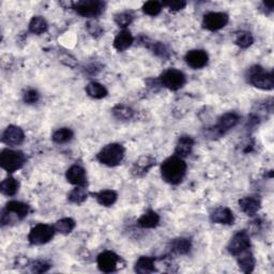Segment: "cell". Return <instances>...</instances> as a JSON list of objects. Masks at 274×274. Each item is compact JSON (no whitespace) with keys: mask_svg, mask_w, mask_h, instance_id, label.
Segmentation results:
<instances>
[{"mask_svg":"<svg viewBox=\"0 0 274 274\" xmlns=\"http://www.w3.org/2000/svg\"><path fill=\"white\" fill-rule=\"evenodd\" d=\"M210 220L214 224L223 225H233L235 222V216L231 209L226 207H221L215 209L210 215Z\"/></svg>","mask_w":274,"mask_h":274,"instance_id":"14","label":"cell"},{"mask_svg":"<svg viewBox=\"0 0 274 274\" xmlns=\"http://www.w3.org/2000/svg\"><path fill=\"white\" fill-rule=\"evenodd\" d=\"M208 54L203 50H192L187 53L186 61L193 69H202L208 63Z\"/></svg>","mask_w":274,"mask_h":274,"instance_id":"11","label":"cell"},{"mask_svg":"<svg viewBox=\"0 0 274 274\" xmlns=\"http://www.w3.org/2000/svg\"><path fill=\"white\" fill-rule=\"evenodd\" d=\"M239 120H240V117L238 114L227 113L218 118V121L215 126L223 134H225L227 131H230L231 129H233V127H235L237 123L239 122Z\"/></svg>","mask_w":274,"mask_h":274,"instance_id":"16","label":"cell"},{"mask_svg":"<svg viewBox=\"0 0 274 274\" xmlns=\"http://www.w3.org/2000/svg\"><path fill=\"white\" fill-rule=\"evenodd\" d=\"M134 42V38L129 30H122L117 34L114 40V48L118 52H124L129 49Z\"/></svg>","mask_w":274,"mask_h":274,"instance_id":"20","label":"cell"},{"mask_svg":"<svg viewBox=\"0 0 274 274\" xmlns=\"http://www.w3.org/2000/svg\"><path fill=\"white\" fill-rule=\"evenodd\" d=\"M48 22L42 16H33L29 23V31L33 34H42L48 30Z\"/></svg>","mask_w":274,"mask_h":274,"instance_id":"26","label":"cell"},{"mask_svg":"<svg viewBox=\"0 0 274 274\" xmlns=\"http://www.w3.org/2000/svg\"><path fill=\"white\" fill-rule=\"evenodd\" d=\"M143 43H145V47L150 49L153 52V54H155L157 56H159L161 58H167L169 56V51L163 43L153 42V41L149 42L147 39H145L143 41Z\"/></svg>","mask_w":274,"mask_h":274,"instance_id":"29","label":"cell"},{"mask_svg":"<svg viewBox=\"0 0 274 274\" xmlns=\"http://www.w3.org/2000/svg\"><path fill=\"white\" fill-rule=\"evenodd\" d=\"M143 11L150 16H157L162 11V4L159 2H147L143 6Z\"/></svg>","mask_w":274,"mask_h":274,"instance_id":"36","label":"cell"},{"mask_svg":"<svg viewBox=\"0 0 274 274\" xmlns=\"http://www.w3.org/2000/svg\"><path fill=\"white\" fill-rule=\"evenodd\" d=\"M5 210L9 213L15 214L18 220H24V218L28 215L30 209H29V206L25 203L12 200V202H9L7 204Z\"/></svg>","mask_w":274,"mask_h":274,"instance_id":"19","label":"cell"},{"mask_svg":"<svg viewBox=\"0 0 274 274\" xmlns=\"http://www.w3.org/2000/svg\"><path fill=\"white\" fill-rule=\"evenodd\" d=\"M40 99V95L36 90L34 89H28L25 91V94L23 96V100L24 102L27 104H34L39 101Z\"/></svg>","mask_w":274,"mask_h":274,"instance_id":"37","label":"cell"},{"mask_svg":"<svg viewBox=\"0 0 274 274\" xmlns=\"http://www.w3.org/2000/svg\"><path fill=\"white\" fill-rule=\"evenodd\" d=\"M230 17L223 12H210L204 16V28L210 31H217L228 24Z\"/></svg>","mask_w":274,"mask_h":274,"instance_id":"10","label":"cell"},{"mask_svg":"<svg viewBox=\"0 0 274 274\" xmlns=\"http://www.w3.org/2000/svg\"><path fill=\"white\" fill-rule=\"evenodd\" d=\"M122 259L118 255L111 251H105L98 256V267L102 272L112 273L117 271L120 267Z\"/></svg>","mask_w":274,"mask_h":274,"instance_id":"8","label":"cell"},{"mask_svg":"<svg viewBox=\"0 0 274 274\" xmlns=\"http://www.w3.org/2000/svg\"><path fill=\"white\" fill-rule=\"evenodd\" d=\"M67 180L71 185L76 187H86L87 186V176L86 170L79 165L71 166L66 173Z\"/></svg>","mask_w":274,"mask_h":274,"instance_id":"13","label":"cell"},{"mask_svg":"<svg viewBox=\"0 0 274 274\" xmlns=\"http://www.w3.org/2000/svg\"><path fill=\"white\" fill-rule=\"evenodd\" d=\"M160 84L169 90L177 91L186 84V75L179 70L168 69L160 76Z\"/></svg>","mask_w":274,"mask_h":274,"instance_id":"7","label":"cell"},{"mask_svg":"<svg viewBox=\"0 0 274 274\" xmlns=\"http://www.w3.org/2000/svg\"><path fill=\"white\" fill-rule=\"evenodd\" d=\"M154 165L155 160L153 158L149 157V155H144V157L139 159V161H136L133 166L132 172L136 177H142L145 173H147L148 170L151 169V167H153Z\"/></svg>","mask_w":274,"mask_h":274,"instance_id":"17","label":"cell"},{"mask_svg":"<svg viewBox=\"0 0 274 274\" xmlns=\"http://www.w3.org/2000/svg\"><path fill=\"white\" fill-rule=\"evenodd\" d=\"M96 198L98 200V203L101 206L111 207L116 203L118 195L113 190H104L96 194Z\"/></svg>","mask_w":274,"mask_h":274,"instance_id":"24","label":"cell"},{"mask_svg":"<svg viewBox=\"0 0 274 274\" xmlns=\"http://www.w3.org/2000/svg\"><path fill=\"white\" fill-rule=\"evenodd\" d=\"M18 188H20V184L18 181L12 177L6 178L3 182L2 186H0V190H2V193L6 196H13L17 193Z\"/></svg>","mask_w":274,"mask_h":274,"instance_id":"27","label":"cell"},{"mask_svg":"<svg viewBox=\"0 0 274 274\" xmlns=\"http://www.w3.org/2000/svg\"><path fill=\"white\" fill-rule=\"evenodd\" d=\"M25 140V134L20 126L9 125L3 133V142L6 145L18 146Z\"/></svg>","mask_w":274,"mask_h":274,"instance_id":"12","label":"cell"},{"mask_svg":"<svg viewBox=\"0 0 274 274\" xmlns=\"http://www.w3.org/2000/svg\"><path fill=\"white\" fill-rule=\"evenodd\" d=\"M114 116L119 120H130L134 115L133 109L123 104H118L113 108Z\"/></svg>","mask_w":274,"mask_h":274,"instance_id":"32","label":"cell"},{"mask_svg":"<svg viewBox=\"0 0 274 274\" xmlns=\"http://www.w3.org/2000/svg\"><path fill=\"white\" fill-rule=\"evenodd\" d=\"M133 20L134 14L132 11H124L115 15V23L119 27H121V28H125V27L131 25Z\"/></svg>","mask_w":274,"mask_h":274,"instance_id":"35","label":"cell"},{"mask_svg":"<svg viewBox=\"0 0 274 274\" xmlns=\"http://www.w3.org/2000/svg\"><path fill=\"white\" fill-rule=\"evenodd\" d=\"M26 162V157L22 151L5 149L0 154V165L8 172H14L21 169Z\"/></svg>","mask_w":274,"mask_h":274,"instance_id":"4","label":"cell"},{"mask_svg":"<svg viewBox=\"0 0 274 274\" xmlns=\"http://www.w3.org/2000/svg\"><path fill=\"white\" fill-rule=\"evenodd\" d=\"M54 226L48 224H38L31 228L28 235V240L32 245H42L50 242L55 235Z\"/></svg>","mask_w":274,"mask_h":274,"instance_id":"6","label":"cell"},{"mask_svg":"<svg viewBox=\"0 0 274 274\" xmlns=\"http://www.w3.org/2000/svg\"><path fill=\"white\" fill-rule=\"evenodd\" d=\"M155 271L154 259L148 256H142L135 263V272L141 274H148Z\"/></svg>","mask_w":274,"mask_h":274,"instance_id":"25","label":"cell"},{"mask_svg":"<svg viewBox=\"0 0 274 274\" xmlns=\"http://www.w3.org/2000/svg\"><path fill=\"white\" fill-rule=\"evenodd\" d=\"M161 173L163 180L167 184L172 186L179 185L187 173V164L182 158L172 155L163 162Z\"/></svg>","mask_w":274,"mask_h":274,"instance_id":"1","label":"cell"},{"mask_svg":"<svg viewBox=\"0 0 274 274\" xmlns=\"http://www.w3.org/2000/svg\"><path fill=\"white\" fill-rule=\"evenodd\" d=\"M68 198H69L70 202L73 204H76V205L83 204L87 199L86 189L84 187H77L76 189L70 192Z\"/></svg>","mask_w":274,"mask_h":274,"instance_id":"34","label":"cell"},{"mask_svg":"<svg viewBox=\"0 0 274 274\" xmlns=\"http://www.w3.org/2000/svg\"><path fill=\"white\" fill-rule=\"evenodd\" d=\"M105 4L98 0H83L73 4V9L81 16L95 18L101 15L104 11Z\"/></svg>","mask_w":274,"mask_h":274,"instance_id":"5","label":"cell"},{"mask_svg":"<svg viewBox=\"0 0 274 274\" xmlns=\"http://www.w3.org/2000/svg\"><path fill=\"white\" fill-rule=\"evenodd\" d=\"M73 136H74V133H73L71 129L62 127V129L57 130L53 134V141L56 144H67L70 141H72Z\"/></svg>","mask_w":274,"mask_h":274,"instance_id":"33","label":"cell"},{"mask_svg":"<svg viewBox=\"0 0 274 274\" xmlns=\"http://www.w3.org/2000/svg\"><path fill=\"white\" fill-rule=\"evenodd\" d=\"M194 147V140L191 136L184 135L178 140L176 146V155L179 158H186L191 154L192 149Z\"/></svg>","mask_w":274,"mask_h":274,"instance_id":"18","label":"cell"},{"mask_svg":"<svg viewBox=\"0 0 274 274\" xmlns=\"http://www.w3.org/2000/svg\"><path fill=\"white\" fill-rule=\"evenodd\" d=\"M261 206L260 199L256 196H248V197H243L239 200V207L242 210V212H244L246 215L253 216L256 214Z\"/></svg>","mask_w":274,"mask_h":274,"instance_id":"15","label":"cell"},{"mask_svg":"<svg viewBox=\"0 0 274 274\" xmlns=\"http://www.w3.org/2000/svg\"><path fill=\"white\" fill-rule=\"evenodd\" d=\"M125 150L120 144H109L100 151L97 155V159L100 163L106 166L114 167L119 165L124 158Z\"/></svg>","mask_w":274,"mask_h":274,"instance_id":"2","label":"cell"},{"mask_svg":"<svg viewBox=\"0 0 274 274\" xmlns=\"http://www.w3.org/2000/svg\"><path fill=\"white\" fill-rule=\"evenodd\" d=\"M54 227L56 232L62 235H68L72 233V231L75 228V221L71 217H65L59 220L56 224H55Z\"/></svg>","mask_w":274,"mask_h":274,"instance_id":"30","label":"cell"},{"mask_svg":"<svg viewBox=\"0 0 274 274\" xmlns=\"http://www.w3.org/2000/svg\"><path fill=\"white\" fill-rule=\"evenodd\" d=\"M163 6H167L171 11H179L182 10V9H185V7L187 6L186 2H182V0H176V2H167L164 3Z\"/></svg>","mask_w":274,"mask_h":274,"instance_id":"40","label":"cell"},{"mask_svg":"<svg viewBox=\"0 0 274 274\" xmlns=\"http://www.w3.org/2000/svg\"><path fill=\"white\" fill-rule=\"evenodd\" d=\"M192 243L187 238H177L170 242V251L178 255H186L191 251Z\"/></svg>","mask_w":274,"mask_h":274,"instance_id":"23","label":"cell"},{"mask_svg":"<svg viewBox=\"0 0 274 274\" xmlns=\"http://www.w3.org/2000/svg\"><path fill=\"white\" fill-rule=\"evenodd\" d=\"M86 93L89 97L100 100V99L105 98L108 94V91L103 85L99 84V83H95L94 81V83L88 84V86L86 87Z\"/></svg>","mask_w":274,"mask_h":274,"instance_id":"28","label":"cell"},{"mask_svg":"<svg viewBox=\"0 0 274 274\" xmlns=\"http://www.w3.org/2000/svg\"><path fill=\"white\" fill-rule=\"evenodd\" d=\"M237 260H238L239 268L244 273H252L255 268V258L250 250H246L239 255H237Z\"/></svg>","mask_w":274,"mask_h":274,"instance_id":"21","label":"cell"},{"mask_svg":"<svg viewBox=\"0 0 274 274\" xmlns=\"http://www.w3.org/2000/svg\"><path fill=\"white\" fill-rule=\"evenodd\" d=\"M87 28H88V31L90 32V34L94 35V36H99L103 33L102 27L96 22H89L87 24Z\"/></svg>","mask_w":274,"mask_h":274,"instance_id":"39","label":"cell"},{"mask_svg":"<svg viewBox=\"0 0 274 274\" xmlns=\"http://www.w3.org/2000/svg\"><path fill=\"white\" fill-rule=\"evenodd\" d=\"M251 246L250 236L245 231H241L237 233L228 243V252H230L234 256H237L240 253L249 250Z\"/></svg>","mask_w":274,"mask_h":274,"instance_id":"9","label":"cell"},{"mask_svg":"<svg viewBox=\"0 0 274 274\" xmlns=\"http://www.w3.org/2000/svg\"><path fill=\"white\" fill-rule=\"evenodd\" d=\"M160 224V215L154 212L153 210H148L147 212L144 213L139 220V225L142 228H155Z\"/></svg>","mask_w":274,"mask_h":274,"instance_id":"22","label":"cell"},{"mask_svg":"<svg viewBox=\"0 0 274 274\" xmlns=\"http://www.w3.org/2000/svg\"><path fill=\"white\" fill-rule=\"evenodd\" d=\"M30 268H31V272L44 273L49 271V269L51 268V264L43 260H35L30 264Z\"/></svg>","mask_w":274,"mask_h":274,"instance_id":"38","label":"cell"},{"mask_svg":"<svg viewBox=\"0 0 274 274\" xmlns=\"http://www.w3.org/2000/svg\"><path fill=\"white\" fill-rule=\"evenodd\" d=\"M249 83L261 90H272L274 88V77L272 72H266L259 66H254L248 71Z\"/></svg>","mask_w":274,"mask_h":274,"instance_id":"3","label":"cell"},{"mask_svg":"<svg viewBox=\"0 0 274 274\" xmlns=\"http://www.w3.org/2000/svg\"><path fill=\"white\" fill-rule=\"evenodd\" d=\"M235 43L241 49H248L254 43V38L249 31H239L235 35Z\"/></svg>","mask_w":274,"mask_h":274,"instance_id":"31","label":"cell"}]
</instances>
